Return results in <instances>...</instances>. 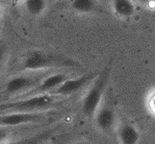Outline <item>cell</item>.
Returning <instances> with one entry per match:
<instances>
[{
  "label": "cell",
  "mask_w": 155,
  "mask_h": 144,
  "mask_svg": "<svg viewBox=\"0 0 155 144\" xmlns=\"http://www.w3.org/2000/svg\"><path fill=\"white\" fill-rule=\"evenodd\" d=\"M77 66L78 63L66 57L35 50L24 56L21 62V70L24 72L47 71L58 67H72Z\"/></svg>",
  "instance_id": "cell-1"
},
{
  "label": "cell",
  "mask_w": 155,
  "mask_h": 144,
  "mask_svg": "<svg viewBox=\"0 0 155 144\" xmlns=\"http://www.w3.org/2000/svg\"><path fill=\"white\" fill-rule=\"evenodd\" d=\"M112 66H106L104 69L98 72L91 86L87 90L86 94L84 95L81 109L82 114L89 119H93L97 113V110L100 107L101 101L103 99L105 90L107 88V84L109 81Z\"/></svg>",
  "instance_id": "cell-2"
},
{
  "label": "cell",
  "mask_w": 155,
  "mask_h": 144,
  "mask_svg": "<svg viewBox=\"0 0 155 144\" xmlns=\"http://www.w3.org/2000/svg\"><path fill=\"white\" fill-rule=\"evenodd\" d=\"M51 71L52 70L26 72L24 74L14 76L9 79L6 85H5L4 93L18 97L20 94L27 92L28 90L36 87L45 76L50 74Z\"/></svg>",
  "instance_id": "cell-3"
},
{
  "label": "cell",
  "mask_w": 155,
  "mask_h": 144,
  "mask_svg": "<svg viewBox=\"0 0 155 144\" xmlns=\"http://www.w3.org/2000/svg\"><path fill=\"white\" fill-rule=\"evenodd\" d=\"M48 113L41 111H10L0 114V127L14 128L22 125L35 124L45 119Z\"/></svg>",
  "instance_id": "cell-4"
},
{
  "label": "cell",
  "mask_w": 155,
  "mask_h": 144,
  "mask_svg": "<svg viewBox=\"0 0 155 144\" xmlns=\"http://www.w3.org/2000/svg\"><path fill=\"white\" fill-rule=\"evenodd\" d=\"M98 72H90L86 73L78 78H68L65 80L60 86H58L49 93L54 96H69L75 94L82 90L84 88L93 82V80L97 77Z\"/></svg>",
  "instance_id": "cell-5"
},
{
  "label": "cell",
  "mask_w": 155,
  "mask_h": 144,
  "mask_svg": "<svg viewBox=\"0 0 155 144\" xmlns=\"http://www.w3.org/2000/svg\"><path fill=\"white\" fill-rule=\"evenodd\" d=\"M68 78H69V76L66 73L51 72L50 74H48V75L42 79L36 87L28 90L27 92L20 94L18 97H15V99H21V98L30 97V96H36L41 94H49L53 89L56 88L58 86H60Z\"/></svg>",
  "instance_id": "cell-6"
},
{
  "label": "cell",
  "mask_w": 155,
  "mask_h": 144,
  "mask_svg": "<svg viewBox=\"0 0 155 144\" xmlns=\"http://www.w3.org/2000/svg\"><path fill=\"white\" fill-rule=\"evenodd\" d=\"M97 129L102 133H111L114 130L117 122L116 110L112 106H100L94 118Z\"/></svg>",
  "instance_id": "cell-7"
},
{
  "label": "cell",
  "mask_w": 155,
  "mask_h": 144,
  "mask_svg": "<svg viewBox=\"0 0 155 144\" xmlns=\"http://www.w3.org/2000/svg\"><path fill=\"white\" fill-rule=\"evenodd\" d=\"M117 136L120 144H139L141 139L140 131L130 122H124L119 126Z\"/></svg>",
  "instance_id": "cell-8"
},
{
  "label": "cell",
  "mask_w": 155,
  "mask_h": 144,
  "mask_svg": "<svg viewBox=\"0 0 155 144\" xmlns=\"http://www.w3.org/2000/svg\"><path fill=\"white\" fill-rule=\"evenodd\" d=\"M32 102L30 98L15 99L13 101L0 102V114L10 111H31Z\"/></svg>",
  "instance_id": "cell-9"
},
{
  "label": "cell",
  "mask_w": 155,
  "mask_h": 144,
  "mask_svg": "<svg viewBox=\"0 0 155 144\" xmlns=\"http://www.w3.org/2000/svg\"><path fill=\"white\" fill-rule=\"evenodd\" d=\"M112 9L117 17L128 18L134 14L136 6L133 0H112Z\"/></svg>",
  "instance_id": "cell-10"
},
{
  "label": "cell",
  "mask_w": 155,
  "mask_h": 144,
  "mask_svg": "<svg viewBox=\"0 0 155 144\" xmlns=\"http://www.w3.org/2000/svg\"><path fill=\"white\" fill-rule=\"evenodd\" d=\"M53 133H54V130H46L42 133H40L38 135L25 137V138H20V139H17V140L10 139L1 144H41L45 139L49 138Z\"/></svg>",
  "instance_id": "cell-11"
},
{
  "label": "cell",
  "mask_w": 155,
  "mask_h": 144,
  "mask_svg": "<svg viewBox=\"0 0 155 144\" xmlns=\"http://www.w3.org/2000/svg\"><path fill=\"white\" fill-rule=\"evenodd\" d=\"M24 7L27 13L33 17H39L47 8L46 0H24Z\"/></svg>",
  "instance_id": "cell-12"
},
{
  "label": "cell",
  "mask_w": 155,
  "mask_h": 144,
  "mask_svg": "<svg viewBox=\"0 0 155 144\" xmlns=\"http://www.w3.org/2000/svg\"><path fill=\"white\" fill-rule=\"evenodd\" d=\"M71 8L79 14H90L95 9L94 0H72Z\"/></svg>",
  "instance_id": "cell-13"
},
{
  "label": "cell",
  "mask_w": 155,
  "mask_h": 144,
  "mask_svg": "<svg viewBox=\"0 0 155 144\" xmlns=\"http://www.w3.org/2000/svg\"><path fill=\"white\" fill-rule=\"evenodd\" d=\"M10 139H12V138H11V131L9 128L0 127V144Z\"/></svg>",
  "instance_id": "cell-14"
},
{
  "label": "cell",
  "mask_w": 155,
  "mask_h": 144,
  "mask_svg": "<svg viewBox=\"0 0 155 144\" xmlns=\"http://www.w3.org/2000/svg\"><path fill=\"white\" fill-rule=\"evenodd\" d=\"M6 55H7L6 46H5V44L2 43V42H0V68L3 66L5 59H6Z\"/></svg>",
  "instance_id": "cell-15"
},
{
  "label": "cell",
  "mask_w": 155,
  "mask_h": 144,
  "mask_svg": "<svg viewBox=\"0 0 155 144\" xmlns=\"http://www.w3.org/2000/svg\"><path fill=\"white\" fill-rule=\"evenodd\" d=\"M72 144H92V143L88 140H86V139H79L75 142H73Z\"/></svg>",
  "instance_id": "cell-16"
}]
</instances>
